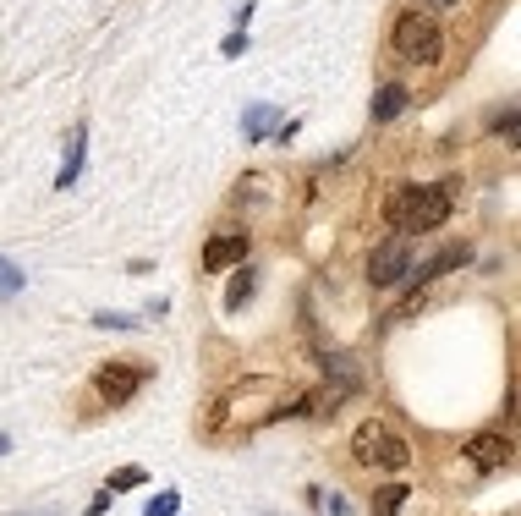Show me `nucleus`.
Instances as JSON below:
<instances>
[{
    "label": "nucleus",
    "mask_w": 521,
    "mask_h": 516,
    "mask_svg": "<svg viewBox=\"0 0 521 516\" xmlns=\"http://www.w3.org/2000/svg\"><path fill=\"white\" fill-rule=\"evenodd\" d=\"M455 181H434V187H396L384 204V220L396 225L401 237H422V231H439V225L450 220V204H455Z\"/></svg>",
    "instance_id": "f257e3e1"
},
{
    "label": "nucleus",
    "mask_w": 521,
    "mask_h": 516,
    "mask_svg": "<svg viewBox=\"0 0 521 516\" xmlns=\"http://www.w3.org/2000/svg\"><path fill=\"white\" fill-rule=\"evenodd\" d=\"M389 44H396V55L412 60V67H434L445 55V34H439V22L429 12H401L396 28H389Z\"/></svg>",
    "instance_id": "f03ea898"
},
{
    "label": "nucleus",
    "mask_w": 521,
    "mask_h": 516,
    "mask_svg": "<svg viewBox=\"0 0 521 516\" xmlns=\"http://www.w3.org/2000/svg\"><path fill=\"white\" fill-rule=\"evenodd\" d=\"M351 456L363 462V467H384V472H406V462H412V450H406V439L401 434H389L384 423H357V434H351Z\"/></svg>",
    "instance_id": "7ed1b4c3"
},
{
    "label": "nucleus",
    "mask_w": 521,
    "mask_h": 516,
    "mask_svg": "<svg viewBox=\"0 0 521 516\" xmlns=\"http://www.w3.org/2000/svg\"><path fill=\"white\" fill-rule=\"evenodd\" d=\"M148 384V363H132V358H121V363H105L100 374H93V391H100L110 407H126L138 391Z\"/></svg>",
    "instance_id": "20e7f679"
},
{
    "label": "nucleus",
    "mask_w": 521,
    "mask_h": 516,
    "mask_svg": "<svg viewBox=\"0 0 521 516\" xmlns=\"http://www.w3.org/2000/svg\"><path fill=\"white\" fill-rule=\"evenodd\" d=\"M412 275V237H389V242H379L373 247V258H368V280L373 286H401Z\"/></svg>",
    "instance_id": "39448f33"
},
{
    "label": "nucleus",
    "mask_w": 521,
    "mask_h": 516,
    "mask_svg": "<svg viewBox=\"0 0 521 516\" xmlns=\"http://www.w3.org/2000/svg\"><path fill=\"white\" fill-rule=\"evenodd\" d=\"M242 258H247V231H220L204 247V270H231V264H242Z\"/></svg>",
    "instance_id": "423d86ee"
},
{
    "label": "nucleus",
    "mask_w": 521,
    "mask_h": 516,
    "mask_svg": "<svg viewBox=\"0 0 521 516\" xmlns=\"http://www.w3.org/2000/svg\"><path fill=\"white\" fill-rule=\"evenodd\" d=\"M467 456H472V467H483V472L510 467V439H505V434H472V439H467Z\"/></svg>",
    "instance_id": "0eeeda50"
},
{
    "label": "nucleus",
    "mask_w": 521,
    "mask_h": 516,
    "mask_svg": "<svg viewBox=\"0 0 521 516\" xmlns=\"http://www.w3.org/2000/svg\"><path fill=\"white\" fill-rule=\"evenodd\" d=\"M83 154H88V126L77 121V126H72V143H67V159H60V176H55L60 192L77 187V176H83Z\"/></svg>",
    "instance_id": "6e6552de"
},
{
    "label": "nucleus",
    "mask_w": 521,
    "mask_h": 516,
    "mask_svg": "<svg viewBox=\"0 0 521 516\" xmlns=\"http://www.w3.org/2000/svg\"><path fill=\"white\" fill-rule=\"evenodd\" d=\"M406 100H412V93H406L401 83H384V88L373 93V121H396V116L406 110Z\"/></svg>",
    "instance_id": "1a4fd4ad"
},
{
    "label": "nucleus",
    "mask_w": 521,
    "mask_h": 516,
    "mask_svg": "<svg viewBox=\"0 0 521 516\" xmlns=\"http://www.w3.org/2000/svg\"><path fill=\"white\" fill-rule=\"evenodd\" d=\"M455 264H467V247H445L439 258H429V264L417 270V280H434V275H445V270H455Z\"/></svg>",
    "instance_id": "9d476101"
},
{
    "label": "nucleus",
    "mask_w": 521,
    "mask_h": 516,
    "mask_svg": "<svg viewBox=\"0 0 521 516\" xmlns=\"http://www.w3.org/2000/svg\"><path fill=\"white\" fill-rule=\"evenodd\" d=\"M401 505H406V489H401V483H384V489L373 495V516H401Z\"/></svg>",
    "instance_id": "9b49d317"
},
{
    "label": "nucleus",
    "mask_w": 521,
    "mask_h": 516,
    "mask_svg": "<svg viewBox=\"0 0 521 516\" xmlns=\"http://www.w3.org/2000/svg\"><path fill=\"white\" fill-rule=\"evenodd\" d=\"M252 286H258V280H252V270H242V264H236V280H231V292H225V308L236 313V308L252 297Z\"/></svg>",
    "instance_id": "f8f14e48"
},
{
    "label": "nucleus",
    "mask_w": 521,
    "mask_h": 516,
    "mask_svg": "<svg viewBox=\"0 0 521 516\" xmlns=\"http://www.w3.org/2000/svg\"><path fill=\"white\" fill-rule=\"evenodd\" d=\"M242 126H247V138H264L269 126H275V110H269V105H258V110H247V121H242Z\"/></svg>",
    "instance_id": "ddd939ff"
},
{
    "label": "nucleus",
    "mask_w": 521,
    "mask_h": 516,
    "mask_svg": "<svg viewBox=\"0 0 521 516\" xmlns=\"http://www.w3.org/2000/svg\"><path fill=\"white\" fill-rule=\"evenodd\" d=\"M12 292H22V270L12 258H0V297H12Z\"/></svg>",
    "instance_id": "4468645a"
},
{
    "label": "nucleus",
    "mask_w": 521,
    "mask_h": 516,
    "mask_svg": "<svg viewBox=\"0 0 521 516\" xmlns=\"http://www.w3.org/2000/svg\"><path fill=\"white\" fill-rule=\"evenodd\" d=\"M143 483V467H121L116 478H110V495H121V489H138Z\"/></svg>",
    "instance_id": "2eb2a0df"
},
{
    "label": "nucleus",
    "mask_w": 521,
    "mask_h": 516,
    "mask_svg": "<svg viewBox=\"0 0 521 516\" xmlns=\"http://www.w3.org/2000/svg\"><path fill=\"white\" fill-rule=\"evenodd\" d=\"M93 325H100V330H138V318H126V313H100Z\"/></svg>",
    "instance_id": "dca6fc26"
},
{
    "label": "nucleus",
    "mask_w": 521,
    "mask_h": 516,
    "mask_svg": "<svg viewBox=\"0 0 521 516\" xmlns=\"http://www.w3.org/2000/svg\"><path fill=\"white\" fill-rule=\"evenodd\" d=\"M176 505H181L176 495H165V500H148V516H176Z\"/></svg>",
    "instance_id": "f3484780"
},
{
    "label": "nucleus",
    "mask_w": 521,
    "mask_h": 516,
    "mask_svg": "<svg viewBox=\"0 0 521 516\" xmlns=\"http://www.w3.org/2000/svg\"><path fill=\"white\" fill-rule=\"evenodd\" d=\"M434 6H461V0H434Z\"/></svg>",
    "instance_id": "a211bd4d"
},
{
    "label": "nucleus",
    "mask_w": 521,
    "mask_h": 516,
    "mask_svg": "<svg viewBox=\"0 0 521 516\" xmlns=\"http://www.w3.org/2000/svg\"><path fill=\"white\" fill-rule=\"evenodd\" d=\"M44 516H55V511H44Z\"/></svg>",
    "instance_id": "6ab92c4d"
}]
</instances>
